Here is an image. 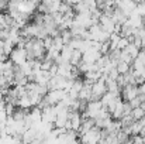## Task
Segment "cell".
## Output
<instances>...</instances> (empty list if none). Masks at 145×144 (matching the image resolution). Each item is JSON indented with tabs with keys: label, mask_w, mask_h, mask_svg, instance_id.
Returning <instances> with one entry per match:
<instances>
[{
	"label": "cell",
	"mask_w": 145,
	"mask_h": 144,
	"mask_svg": "<svg viewBox=\"0 0 145 144\" xmlns=\"http://www.w3.org/2000/svg\"><path fill=\"white\" fill-rule=\"evenodd\" d=\"M8 59L13 62L14 66H20V65H23V64L28 59V58H27V51H25L24 48L14 47L13 51L10 52V55H8Z\"/></svg>",
	"instance_id": "cell-1"
},
{
	"label": "cell",
	"mask_w": 145,
	"mask_h": 144,
	"mask_svg": "<svg viewBox=\"0 0 145 144\" xmlns=\"http://www.w3.org/2000/svg\"><path fill=\"white\" fill-rule=\"evenodd\" d=\"M65 96H66V92H65L63 89H52V91H48V93L44 96V100L47 102L48 106H55V105H58Z\"/></svg>",
	"instance_id": "cell-2"
},
{
	"label": "cell",
	"mask_w": 145,
	"mask_h": 144,
	"mask_svg": "<svg viewBox=\"0 0 145 144\" xmlns=\"http://www.w3.org/2000/svg\"><path fill=\"white\" fill-rule=\"evenodd\" d=\"M92 100H100V97L107 92V86L104 81H97L95 84H92Z\"/></svg>",
	"instance_id": "cell-3"
},
{
	"label": "cell",
	"mask_w": 145,
	"mask_h": 144,
	"mask_svg": "<svg viewBox=\"0 0 145 144\" xmlns=\"http://www.w3.org/2000/svg\"><path fill=\"white\" fill-rule=\"evenodd\" d=\"M121 95H123V99L125 102H130L133 100L134 97L140 95L138 92V85H125L123 89H121Z\"/></svg>",
	"instance_id": "cell-4"
},
{
	"label": "cell",
	"mask_w": 145,
	"mask_h": 144,
	"mask_svg": "<svg viewBox=\"0 0 145 144\" xmlns=\"http://www.w3.org/2000/svg\"><path fill=\"white\" fill-rule=\"evenodd\" d=\"M56 109L55 106H45L44 109H41V120L47 122V123H54L56 119Z\"/></svg>",
	"instance_id": "cell-5"
},
{
	"label": "cell",
	"mask_w": 145,
	"mask_h": 144,
	"mask_svg": "<svg viewBox=\"0 0 145 144\" xmlns=\"http://www.w3.org/2000/svg\"><path fill=\"white\" fill-rule=\"evenodd\" d=\"M99 24H100V27H101L106 33H108V34H111V33L114 31V27H116V23H114L113 18H111L110 16H107V14H101V17L99 18Z\"/></svg>",
	"instance_id": "cell-6"
},
{
	"label": "cell",
	"mask_w": 145,
	"mask_h": 144,
	"mask_svg": "<svg viewBox=\"0 0 145 144\" xmlns=\"http://www.w3.org/2000/svg\"><path fill=\"white\" fill-rule=\"evenodd\" d=\"M69 124H71V130L73 132H79L80 126H82V116L79 112H71L69 110Z\"/></svg>",
	"instance_id": "cell-7"
},
{
	"label": "cell",
	"mask_w": 145,
	"mask_h": 144,
	"mask_svg": "<svg viewBox=\"0 0 145 144\" xmlns=\"http://www.w3.org/2000/svg\"><path fill=\"white\" fill-rule=\"evenodd\" d=\"M135 3L133 1V0H117V3H116V7L118 9V10H121L127 17H128V14L135 9Z\"/></svg>",
	"instance_id": "cell-8"
},
{
	"label": "cell",
	"mask_w": 145,
	"mask_h": 144,
	"mask_svg": "<svg viewBox=\"0 0 145 144\" xmlns=\"http://www.w3.org/2000/svg\"><path fill=\"white\" fill-rule=\"evenodd\" d=\"M111 119L113 120H120L123 116H124V100H121V97L116 102L113 110H111Z\"/></svg>",
	"instance_id": "cell-9"
},
{
	"label": "cell",
	"mask_w": 145,
	"mask_h": 144,
	"mask_svg": "<svg viewBox=\"0 0 145 144\" xmlns=\"http://www.w3.org/2000/svg\"><path fill=\"white\" fill-rule=\"evenodd\" d=\"M110 17L113 18V21H114L116 24H120V26H123V24L127 21V16H125L121 10H118L117 7H114V10H113V13L110 14Z\"/></svg>",
	"instance_id": "cell-10"
},
{
	"label": "cell",
	"mask_w": 145,
	"mask_h": 144,
	"mask_svg": "<svg viewBox=\"0 0 145 144\" xmlns=\"http://www.w3.org/2000/svg\"><path fill=\"white\" fill-rule=\"evenodd\" d=\"M16 105H17V106H18L20 109H23V110H30V109L33 107V103H31V100H30L28 95L20 96V97L17 99Z\"/></svg>",
	"instance_id": "cell-11"
},
{
	"label": "cell",
	"mask_w": 145,
	"mask_h": 144,
	"mask_svg": "<svg viewBox=\"0 0 145 144\" xmlns=\"http://www.w3.org/2000/svg\"><path fill=\"white\" fill-rule=\"evenodd\" d=\"M35 137H37L35 130H33V129L30 127V129H27V130L21 134V141H23V144H28V143H31Z\"/></svg>",
	"instance_id": "cell-12"
},
{
	"label": "cell",
	"mask_w": 145,
	"mask_h": 144,
	"mask_svg": "<svg viewBox=\"0 0 145 144\" xmlns=\"http://www.w3.org/2000/svg\"><path fill=\"white\" fill-rule=\"evenodd\" d=\"M116 69H117V72H118L120 75H125V74H128V72L131 71V65H130V64H127V62L118 61V64H117Z\"/></svg>",
	"instance_id": "cell-13"
},
{
	"label": "cell",
	"mask_w": 145,
	"mask_h": 144,
	"mask_svg": "<svg viewBox=\"0 0 145 144\" xmlns=\"http://www.w3.org/2000/svg\"><path fill=\"white\" fill-rule=\"evenodd\" d=\"M82 61V52L79 49H73L72 55H71V59H69V64H72L73 66H78V64Z\"/></svg>",
	"instance_id": "cell-14"
},
{
	"label": "cell",
	"mask_w": 145,
	"mask_h": 144,
	"mask_svg": "<svg viewBox=\"0 0 145 144\" xmlns=\"http://www.w3.org/2000/svg\"><path fill=\"white\" fill-rule=\"evenodd\" d=\"M131 116H133V119L137 122V120H141L142 117H145V110L142 107H134L133 110H131Z\"/></svg>",
	"instance_id": "cell-15"
},
{
	"label": "cell",
	"mask_w": 145,
	"mask_h": 144,
	"mask_svg": "<svg viewBox=\"0 0 145 144\" xmlns=\"http://www.w3.org/2000/svg\"><path fill=\"white\" fill-rule=\"evenodd\" d=\"M123 51H125L130 57H131V59H134L137 55H138V52H140V48L137 47V45H134L133 43H130L128 44V47L125 48V49H123Z\"/></svg>",
	"instance_id": "cell-16"
},
{
	"label": "cell",
	"mask_w": 145,
	"mask_h": 144,
	"mask_svg": "<svg viewBox=\"0 0 145 144\" xmlns=\"http://www.w3.org/2000/svg\"><path fill=\"white\" fill-rule=\"evenodd\" d=\"M130 43H131V41H130L127 37H120V40H118V43H117V49H120V51L125 49V48L128 47Z\"/></svg>",
	"instance_id": "cell-17"
},
{
	"label": "cell",
	"mask_w": 145,
	"mask_h": 144,
	"mask_svg": "<svg viewBox=\"0 0 145 144\" xmlns=\"http://www.w3.org/2000/svg\"><path fill=\"white\" fill-rule=\"evenodd\" d=\"M82 1L85 3V6L89 9V11H90V13H92V11H95L96 9H99V7H97V1L96 0H82Z\"/></svg>",
	"instance_id": "cell-18"
},
{
	"label": "cell",
	"mask_w": 145,
	"mask_h": 144,
	"mask_svg": "<svg viewBox=\"0 0 145 144\" xmlns=\"http://www.w3.org/2000/svg\"><path fill=\"white\" fill-rule=\"evenodd\" d=\"M134 11H135L138 16H141L142 18H145V1L140 3V4H137L135 9H134Z\"/></svg>",
	"instance_id": "cell-19"
},
{
	"label": "cell",
	"mask_w": 145,
	"mask_h": 144,
	"mask_svg": "<svg viewBox=\"0 0 145 144\" xmlns=\"http://www.w3.org/2000/svg\"><path fill=\"white\" fill-rule=\"evenodd\" d=\"M14 105L13 103H6V107H4V112H6V114L7 116H13V113H14Z\"/></svg>",
	"instance_id": "cell-20"
},
{
	"label": "cell",
	"mask_w": 145,
	"mask_h": 144,
	"mask_svg": "<svg viewBox=\"0 0 145 144\" xmlns=\"http://www.w3.org/2000/svg\"><path fill=\"white\" fill-rule=\"evenodd\" d=\"M138 36H140V40H141V48H145V27L140 28Z\"/></svg>",
	"instance_id": "cell-21"
},
{
	"label": "cell",
	"mask_w": 145,
	"mask_h": 144,
	"mask_svg": "<svg viewBox=\"0 0 145 144\" xmlns=\"http://www.w3.org/2000/svg\"><path fill=\"white\" fill-rule=\"evenodd\" d=\"M131 141H133V144H144V139H142V136L137 134V136H133Z\"/></svg>",
	"instance_id": "cell-22"
},
{
	"label": "cell",
	"mask_w": 145,
	"mask_h": 144,
	"mask_svg": "<svg viewBox=\"0 0 145 144\" xmlns=\"http://www.w3.org/2000/svg\"><path fill=\"white\" fill-rule=\"evenodd\" d=\"M8 144H23L21 136H11V140H10Z\"/></svg>",
	"instance_id": "cell-23"
},
{
	"label": "cell",
	"mask_w": 145,
	"mask_h": 144,
	"mask_svg": "<svg viewBox=\"0 0 145 144\" xmlns=\"http://www.w3.org/2000/svg\"><path fill=\"white\" fill-rule=\"evenodd\" d=\"M62 1H63L65 4H68V6H72V7H73L75 4H78V3H80L82 0H62Z\"/></svg>",
	"instance_id": "cell-24"
},
{
	"label": "cell",
	"mask_w": 145,
	"mask_h": 144,
	"mask_svg": "<svg viewBox=\"0 0 145 144\" xmlns=\"http://www.w3.org/2000/svg\"><path fill=\"white\" fill-rule=\"evenodd\" d=\"M7 7V0H0V11Z\"/></svg>",
	"instance_id": "cell-25"
},
{
	"label": "cell",
	"mask_w": 145,
	"mask_h": 144,
	"mask_svg": "<svg viewBox=\"0 0 145 144\" xmlns=\"http://www.w3.org/2000/svg\"><path fill=\"white\" fill-rule=\"evenodd\" d=\"M7 119V114H6V112L4 110H0V122H4Z\"/></svg>",
	"instance_id": "cell-26"
},
{
	"label": "cell",
	"mask_w": 145,
	"mask_h": 144,
	"mask_svg": "<svg viewBox=\"0 0 145 144\" xmlns=\"http://www.w3.org/2000/svg\"><path fill=\"white\" fill-rule=\"evenodd\" d=\"M3 65H4V62H3V61L0 59V75L3 74Z\"/></svg>",
	"instance_id": "cell-27"
},
{
	"label": "cell",
	"mask_w": 145,
	"mask_h": 144,
	"mask_svg": "<svg viewBox=\"0 0 145 144\" xmlns=\"http://www.w3.org/2000/svg\"><path fill=\"white\" fill-rule=\"evenodd\" d=\"M135 4H140V3H142V1H145V0H133Z\"/></svg>",
	"instance_id": "cell-28"
},
{
	"label": "cell",
	"mask_w": 145,
	"mask_h": 144,
	"mask_svg": "<svg viewBox=\"0 0 145 144\" xmlns=\"http://www.w3.org/2000/svg\"><path fill=\"white\" fill-rule=\"evenodd\" d=\"M144 84H145V79H144Z\"/></svg>",
	"instance_id": "cell-29"
}]
</instances>
